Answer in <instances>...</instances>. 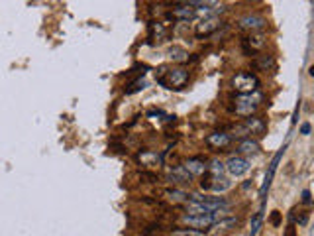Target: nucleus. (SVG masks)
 I'll return each instance as SVG.
<instances>
[{"label": "nucleus", "mask_w": 314, "mask_h": 236, "mask_svg": "<svg viewBox=\"0 0 314 236\" xmlns=\"http://www.w3.org/2000/svg\"><path fill=\"white\" fill-rule=\"evenodd\" d=\"M271 223H273V225H275V227H277V225H279V223H281V215H279V213H277V211H275V213H273V215H271Z\"/></svg>", "instance_id": "28"}, {"label": "nucleus", "mask_w": 314, "mask_h": 236, "mask_svg": "<svg viewBox=\"0 0 314 236\" xmlns=\"http://www.w3.org/2000/svg\"><path fill=\"white\" fill-rule=\"evenodd\" d=\"M173 236H207V235H203L201 231H195V229H183V231L173 233Z\"/></svg>", "instance_id": "25"}, {"label": "nucleus", "mask_w": 314, "mask_h": 236, "mask_svg": "<svg viewBox=\"0 0 314 236\" xmlns=\"http://www.w3.org/2000/svg\"><path fill=\"white\" fill-rule=\"evenodd\" d=\"M220 26H222V22H220L216 16L203 18V20H201V24H197L195 34H197V38H207V36H212V34H214Z\"/></svg>", "instance_id": "10"}, {"label": "nucleus", "mask_w": 314, "mask_h": 236, "mask_svg": "<svg viewBox=\"0 0 314 236\" xmlns=\"http://www.w3.org/2000/svg\"><path fill=\"white\" fill-rule=\"evenodd\" d=\"M183 168H185L191 176H203V174H207V162H205L203 158H189V160L183 164Z\"/></svg>", "instance_id": "15"}, {"label": "nucleus", "mask_w": 314, "mask_h": 236, "mask_svg": "<svg viewBox=\"0 0 314 236\" xmlns=\"http://www.w3.org/2000/svg\"><path fill=\"white\" fill-rule=\"evenodd\" d=\"M267 26V20L260 14H246L238 20V28L246 32H260Z\"/></svg>", "instance_id": "8"}, {"label": "nucleus", "mask_w": 314, "mask_h": 236, "mask_svg": "<svg viewBox=\"0 0 314 236\" xmlns=\"http://www.w3.org/2000/svg\"><path fill=\"white\" fill-rule=\"evenodd\" d=\"M165 199L171 201V203H187L189 201V193L181 191V189H167L165 193Z\"/></svg>", "instance_id": "19"}, {"label": "nucleus", "mask_w": 314, "mask_h": 236, "mask_svg": "<svg viewBox=\"0 0 314 236\" xmlns=\"http://www.w3.org/2000/svg\"><path fill=\"white\" fill-rule=\"evenodd\" d=\"M171 18L173 20H179V22H189V20H195L197 18V8L195 6H175L171 10Z\"/></svg>", "instance_id": "12"}, {"label": "nucleus", "mask_w": 314, "mask_h": 236, "mask_svg": "<svg viewBox=\"0 0 314 236\" xmlns=\"http://www.w3.org/2000/svg\"><path fill=\"white\" fill-rule=\"evenodd\" d=\"M205 144L210 150H224L232 144V136L228 132H212L205 138Z\"/></svg>", "instance_id": "9"}, {"label": "nucleus", "mask_w": 314, "mask_h": 236, "mask_svg": "<svg viewBox=\"0 0 314 236\" xmlns=\"http://www.w3.org/2000/svg\"><path fill=\"white\" fill-rule=\"evenodd\" d=\"M169 179H171L173 183H191L193 176H191L183 166H177V168L169 170Z\"/></svg>", "instance_id": "16"}, {"label": "nucleus", "mask_w": 314, "mask_h": 236, "mask_svg": "<svg viewBox=\"0 0 314 236\" xmlns=\"http://www.w3.org/2000/svg\"><path fill=\"white\" fill-rule=\"evenodd\" d=\"M163 160V156H159L157 152H142L138 154V162H142L144 166H159Z\"/></svg>", "instance_id": "18"}, {"label": "nucleus", "mask_w": 314, "mask_h": 236, "mask_svg": "<svg viewBox=\"0 0 314 236\" xmlns=\"http://www.w3.org/2000/svg\"><path fill=\"white\" fill-rule=\"evenodd\" d=\"M311 201H313V199H311V191L305 189V191H303V203H305V205H311Z\"/></svg>", "instance_id": "27"}, {"label": "nucleus", "mask_w": 314, "mask_h": 236, "mask_svg": "<svg viewBox=\"0 0 314 236\" xmlns=\"http://www.w3.org/2000/svg\"><path fill=\"white\" fill-rule=\"evenodd\" d=\"M262 219H263V209L260 213H256V217L252 219V236H258L260 227H262Z\"/></svg>", "instance_id": "24"}, {"label": "nucleus", "mask_w": 314, "mask_h": 236, "mask_svg": "<svg viewBox=\"0 0 314 236\" xmlns=\"http://www.w3.org/2000/svg\"><path fill=\"white\" fill-rule=\"evenodd\" d=\"M285 236H297V231H295V227H289V229L285 231Z\"/></svg>", "instance_id": "29"}, {"label": "nucleus", "mask_w": 314, "mask_h": 236, "mask_svg": "<svg viewBox=\"0 0 314 236\" xmlns=\"http://www.w3.org/2000/svg\"><path fill=\"white\" fill-rule=\"evenodd\" d=\"M187 83H189V71L183 69V67L167 71V75L159 79V85H163V87H167L171 91H181V89H185Z\"/></svg>", "instance_id": "4"}, {"label": "nucleus", "mask_w": 314, "mask_h": 236, "mask_svg": "<svg viewBox=\"0 0 314 236\" xmlns=\"http://www.w3.org/2000/svg\"><path fill=\"white\" fill-rule=\"evenodd\" d=\"M254 65L258 69H262V71H269V69L275 67V59H273V56H262V58H258L254 61Z\"/></svg>", "instance_id": "20"}, {"label": "nucleus", "mask_w": 314, "mask_h": 236, "mask_svg": "<svg viewBox=\"0 0 314 236\" xmlns=\"http://www.w3.org/2000/svg\"><path fill=\"white\" fill-rule=\"evenodd\" d=\"M144 87H146V81H144V77H140V79H136L132 85H128V89H126V95H134V93L142 91Z\"/></svg>", "instance_id": "23"}, {"label": "nucleus", "mask_w": 314, "mask_h": 236, "mask_svg": "<svg viewBox=\"0 0 314 236\" xmlns=\"http://www.w3.org/2000/svg\"><path fill=\"white\" fill-rule=\"evenodd\" d=\"M265 130H267V122H265L262 117H256V115L246 117L244 124H242V126H238V132H242L240 136H244V134L263 136V134H265Z\"/></svg>", "instance_id": "6"}, {"label": "nucleus", "mask_w": 314, "mask_h": 236, "mask_svg": "<svg viewBox=\"0 0 314 236\" xmlns=\"http://www.w3.org/2000/svg\"><path fill=\"white\" fill-rule=\"evenodd\" d=\"M212 227H214L216 233H228V231H232V229L238 227V219H234V217H224V219H220L218 223H214Z\"/></svg>", "instance_id": "17"}, {"label": "nucleus", "mask_w": 314, "mask_h": 236, "mask_svg": "<svg viewBox=\"0 0 314 236\" xmlns=\"http://www.w3.org/2000/svg\"><path fill=\"white\" fill-rule=\"evenodd\" d=\"M263 101V95L260 91H254V93H246V95H240L236 97V115L238 117H252Z\"/></svg>", "instance_id": "3"}, {"label": "nucleus", "mask_w": 314, "mask_h": 236, "mask_svg": "<svg viewBox=\"0 0 314 236\" xmlns=\"http://www.w3.org/2000/svg\"><path fill=\"white\" fill-rule=\"evenodd\" d=\"M189 6H199V8H214L220 0H185Z\"/></svg>", "instance_id": "22"}, {"label": "nucleus", "mask_w": 314, "mask_h": 236, "mask_svg": "<svg viewBox=\"0 0 314 236\" xmlns=\"http://www.w3.org/2000/svg\"><path fill=\"white\" fill-rule=\"evenodd\" d=\"M232 87L234 91H238L240 95H246V93H254L260 89V79L254 75V73H238L232 77Z\"/></svg>", "instance_id": "5"}, {"label": "nucleus", "mask_w": 314, "mask_h": 236, "mask_svg": "<svg viewBox=\"0 0 314 236\" xmlns=\"http://www.w3.org/2000/svg\"><path fill=\"white\" fill-rule=\"evenodd\" d=\"M265 42H267L265 34H262V32H250V36L244 42V50H246L248 56H254L256 52H260L263 46H265Z\"/></svg>", "instance_id": "11"}, {"label": "nucleus", "mask_w": 314, "mask_h": 236, "mask_svg": "<svg viewBox=\"0 0 314 236\" xmlns=\"http://www.w3.org/2000/svg\"><path fill=\"white\" fill-rule=\"evenodd\" d=\"M283 152H285V146L275 154V158H273V162H271V166H269V172L265 174V181H263V185H262L263 199H265V193H267V189H269V185H271V181H273V176H275V172H277V166H279V162H281V158H283Z\"/></svg>", "instance_id": "13"}, {"label": "nucleus", "mask_w": 314, "mask_h": 236, "mask_svg": "<svg viewBox=\"0 0 314 236\" xmlns=\"http://www.w3.org/2000/svg\"><path fill=\"white\" fill-rule=\"evenodd\" d=\"M311 128H313L311 122H305V124L301 126V134H303V136H309V134H311Z\"/></svg>", "instance_id": "26"}, {"label": "nucleus", "mask_w": 314, "mask_h": 236, "mask_svg": "<svg viewBox=\"0 0 314 236\" xmlns=\"http://www.w3.org/2000/svg\"><path fill=\"white\" fill-rule=\"evenodd\" d=\"M187 213L189 215H201V213H214L218 209H230V203L224 197H201V195H189Z\"/></svg>", "instance_id": "1"}, {"label": "nucleus", "mask_w": 314, "mask_h": 236, "mask_svg": "<svg viewBox=\"0 0 314 236\" xmlns=\"http://www.w3.org/2000/svg\"><path fill=\"white\" fill-rule=\"evenodd\" d=\"M224 170L232 177H242L252 170V164H250V160H246V158H242V156H234V158H230V160L224 164Z\"/></svg>", "instance_id": "7"}, {"label": "nucleus", "mask_w": 314, "mask_h": 236, "mask_svg": "<svg viewBox=\"0 0 314 236\" xmlns=\"http://www.w3.org/2000/svg\"><path fill=\"white\" fill-rule=\"evenodd\" d=\"M169 58H171V61L185 63V61L189 59V54H187L183 48H171V50H169Z\"/></svg>", "instance_id": "21"}, {"label": "nucleus", "mask_w": 314, "mask_h": 236, "mask_svg": "<svg viewBox=\"0 0 314 236\" xmlns=\"http://www.w3.org/2000/svg\"><path fill=\"white\" fill-rule=\"evenodd\" d=\"M226 213H228V209H218V211H214V213H201V215H189V213H187V215L181 219V223L187 225L189 229L203 231V229H210V227H212L214 223H218L220 219L228 217Z\"/></svg>", "instance_id": "2"}, {"label": "nucleus", "mask_w": 314, "mask_h": 236, "mask_svg": "<svg viewBox=\"0 0 314 236\" xmlns=\"http://www.w3.org/2000/svg\"><path fill=\"white\" fill-rule=\"evenodd\" d=\"M238 154L242 156H258L260 154V142L254 140V138H244L240 144H238Z\"/></svg>", "instance_id": "14"}]
</instances>
